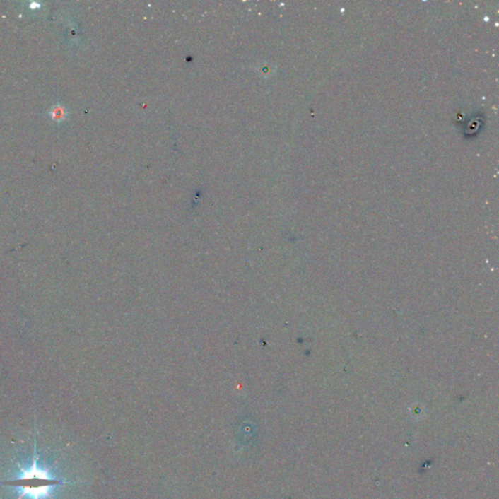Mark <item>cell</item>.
Instances as JSON below:
<instances>
[{
	"label": "cell",
	"instance_id": "cell-1",
	"mask_svg": "<svg viewBox=\"0 0 499 499\" xmlns=\"http://www.w3.org/2000/svg\"><path fill=\"white\" fill-rule=\"evenodd\" d=\"M61 481L54 479L46 470L37 467V454H33V466L28 470H23L20 479L5 481L4 485L22 488L18 499L28 495L33 499L52 498L50 488L61 485Z\"/></svg>",
	"mask_w": 499,
	"mask_h": 499
},
{
	"label": "cell",
	"instance_id": "cell-2",
	"mask_svg": "<svg viewBox=\"0 0 499 499\" xmlns=\"http://www.w3.org/2000/svg\"><path fill=\"white\" fill-rule=\"evenodd\" d=\"M51 117L55 121H61L65 119L66 115V110L65 107H61L60 105H57L55 107H52L50 112Z\"/></svg>",
	"mask_w": 499,
	"mask_h": 499
}]
</instances>
